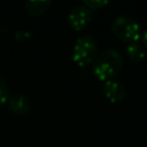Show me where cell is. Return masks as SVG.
Here are the masks:
<instances>
[{"mask_svg": "<svg viewBox=\"0 0 147 147\" xmlns=\"http://www.w3.org/2000/svg\"><path fill=\"white\" fill-rule=\"evenodd\" d=\"M123 65V56L115 48H107L98 54L92 62L94 76L100 80L114 79Z\"/></svg>", "mask_w": 147, "mask_h": 147, "instance_id": "cell-1", "label": "cell"}, {"mask_svg": "<svg viewBox=\"0 0 147 147\" xmlns=\"http://www.w3.org/2000/svg\"><path fill=\"white\" fill-rule=\"evenodd\" d=\"M111 31L118 39L129 44L138 41L141 36V26L139 22L127 15L117 16L111 23Z\"/></svg>", "mask_w": 147, "mask_h": 147, "instance_id": "cell-2", "label": "cell"}, {"mask_svg": "<svg viewBox=\"0 0 147 147\" xmlns=\"http://www.w3.org/2000/svg\"><path fill=\"white\" fill-rule=\"evenodd\" d=\"M96 56V41L90 36L79 37L74 45L72 60L78 67H86L91 64Z\"/></svg>", "mask_w": 147, "mask_h": 147, "instance_id": "cell-3", "label": "cell"}, {"mask_svg": "<svg viewBox=\"0 0 147 147\" xmlns=\"http://www.w3.org/2000/svg\"><path fill=\"white\" fill-rule=\"evenodd\" d=\"M92 16L93 13L91 8H88L85 5H77L69 11L68 23L74 30L80 31L90 24Z\"/></svg>", "mask_w": 147, "mask_h": 147, "instance_id": "cell-4", "label": "cell"}, {"mask_svg": "<svg viewBox=\"0 0 147 147\" xmlns=\"http://www.w3.org/2000/svg\"><path fill=\"white\" fill-rule=\"evenodd\" d=\"M103 93L109 101L119 102L124 99L126 94V90L122 82L114 78V79L106 80L103 83Z\"/></svg>", "mask_w": 147, "mask_h": 147, "instance_id": "cell-5", "label": "cell"}, {"mask_svg": "<svg viewBox=\"0 0 147 147\" xmlns=\"http://www.w3.org/2000/svg\"><path fill=\"white\" fill-rule=\"evenodd\" d=\"M7 105H8V108L10 109V111H13L14 114H17V115H24V114L29 113L31 109V103H30L29 99L21 94L9 95L8 100H7Z\"/></svg>", "mask_w": 147, "mask_h": 147, "instance_id": "cell-6", "label": "cell"}, {"mask_svg": "<svg viewBox=\"0 0 147 147\" xmlns=\"http://www.w3.org/2000/svg\"><path fill=\"white\" fill-rule=\"evenodd\" d=\"M52 0H24L26 11L32 16H39L44 14L51 6Z\"/></svg>", "mask_w": 147, "mask_h": 147, "instance_id": "cell-7", "label": "cell"}, {"mask_svg": "<svg viewBox=\"0 0 147 147\" xmlns=\"http://www.w3.org/2000/svg\"><path fill=\"white\" fill-rule=\"evenodd\" d=\"M126 55L130 57L133 62H140L145 57V47L144 45L138 40L130 42L126 46Z\"/></svg>", "mask_w": 147, "mask_h": 147, "instance_id": "cell-8", "label": "cell"}, {"mask_svg": "<svg viewBox=\"0 0 147 147\" xmlns=\"http://www.w3.org/2000/svg\"><path fill=\"white\" fill-rule=\"evenodd\" d=\"M8 96H9V90H8L7 83L0 76V106L3 105L5 102H7Z\"/></svg>", "mask_w": 147, "mask_h": 147, "instance_id": "cell-9", "label": "cell"}, {"mask_svg": "<svg viewBox=\"0 0 147 147\" xmlns=\"http://www.w3.org/2000/svg\"><path fill=\"white\" fill-rule=\"evenodd\" d=\"M85 6H87L91 9H98L106 5H108L111 0H82Z\"/></svg>", "mask_w": 147, "mask_h": 147, "instance_id": "cell-10", "label": "cell"}, {"mask_svg": "<svg viewBox=\"0 0 147 147\" xmlns=\"http://www.w3.org/2000/svg\"><path fill=\"white\" fill-rule=\"evenodd\" d=\"M31 36H32L31 32H25V31H22V30H18V31H16V33H15V38H16V40H18V41L24 40V39H28V38H30Z\"/></svg>", "mask_w": 147, "mask_h": 147, "instance_id": "cell-11", "label": "cell"}, {"mask_svg": "<svg viewBox=\"0 0 147 147\" xmlns=\"http://www.w3.org/2000/svg\"><path fill=\"white\" fill-rule=\"evenodd\" d=\"M140 42L144 45V47H147V28L141 31V36H140Z\"/></svg>", "mask_w": 147, "mask_h": 147, "instance_id": "cell-12", "label": "cell"}]
</instances>
